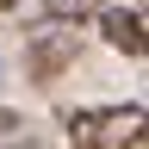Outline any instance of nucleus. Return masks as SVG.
<instances>
[{
  "instance_id": "39448f33",
  "label": "nucleus",
  "mask_w": 149,
  "mask_h": 149,
  "mask_svg": "<svg viewBox=\"0 0 149 149\" xmlns=\"http://www.w3.org/2000/svg\"><path fill=\"white\" fill-rule=\"evenodd\" d=\"M13 130H19V112H6V106H0V137H13Z\"/></svg>"
},
{
  "instance_id": "7ed1b4c3",
  "label": "nucleus",
  "mask_w": 149,
  "mask_h": 149,
  "mask_svg": "<svg viewBox=\"0 0 149 149\" xmlns=\"http://www.w3.org/2000/svg\"><path fill=\"white\" fill-rule=\"evenodd\" d=\"M68 56H74V37H68V31H56V37H37V44H31V74L44 81V74H56V68L68 62Z\"/></svg>"
},
{
  "instance_id": "f257e3e1",
  "label": "nucleus",
  "mask_w": 149,
  "mask_h": 149,
  "mask_svg": "<svg viewBox=\"0 0 149 149\" xmlns=\"http://www.w3.org/2000/svg\"><path fill=\"white\" fill-rule=\"evenodd\" d=\"M68 149H130L149 137V106H81L68 112Z\"/></svg>"
},
{
  "instance_id": "20e7f679",
  "label": "nucleus",
  "mask_w": 149,
  "mask_h": 149,
  "mask_svg": "<svg viewBox=\"0 0 149 149\" xmlns=\"http://www.w3.org/2000/svg\"><path fill=\"white\" fill-rule=\"evenodd\" d=\"M44 6H50L56 19H100L112 0H44Z\"/></svg>"
},
{
  "instance_id": "f03ea898",
  "label": "nucleus",
  "mask_w": 149,
  "mask_h": 149,
  "mask_svg": "<svg viewBox=\"0 0 149 149\" xmlns=\"http://www.w3.org/2000/svg\"><path fill=\"white\" fill-rule=\"evenodd\" d=\"M100 37L124 56H149V0L137 6H106L100 13Z\"/></svg>"
}]
</instances>
